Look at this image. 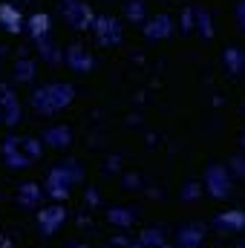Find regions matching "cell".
<instances>
[{"label":"cell","mask_w":245,"mask_h":248,"mask_svg":"<svg viewBox=\"0 0 245 248\" xmlns=\"http://www.w3.org/2000/svg\"><path fill=\"white\" fill-rule=\"evenodd\" d=\"M32 75H35V63L32 61L20 58V61L15 63V78H17V81H32Z\"/></svg>","instance_id":"14"},{"label":"cell","mask_w":245,"mask_h":248,"mask_svg":"<svg viewBox=\"0 0 245 248\" xmlns=\"http://www.w3.org/2000/svg\"><path fill=\"white\" fill-rule=\"evenodd\" d=\"M92 32H95L98 44H104V46H119L122 44V23L110 15H98Z\"/></svg>","instance_id":"3"},{"label":"cell","mask_w":245,"mask_h":248,"mask_svg":"<svg viewBox=\"0 0 245 248\" xmlns=\"http://www.w3.org/2000/svg\"><path fill=\"white\" fill-rule=\"evenodd\" d=\"M127 17L133 23H144V0H127Z\"/></svg>","instance_id":"13"},{"label":"cell","mask_w":245,"mask_h":248,"mask_svg":"<svg viewBox=\"0 0 245 248\" xmlns=\"http://www.w3.org/2000/svg\"><path fill=\"white\" fill-rule=\"evenodd\" d=\"M0 26H3L6 32H12V35H17V32L23 29V17H20L17 6H12V3H3V6H0Z\"/></svg>","instance_id":"7"},{"label":"cell","mask_w":245,"mask_h":248,"mask_svg":"<svg viewBox=\"0 0 245 248\" xmlns=\"http://www.w3.org/2000/svg\"><path fill=\"white\" fill-rule=\"evenodd\" d=\"M38 46H41V52H44V58H46V61H61V58H63V55H58V52H55V44H52L49 38L38 41Z\"/></svg>","instance_id":"15"},{"label":"cell","mask_w":245,"mask_h":248,"mask_svg":"<svg viewBox=\"0 0 245 248\" xmlns=\"http://www.w3.org/2000/svg\"><path fill=\"white\" fill-rule=\"evenodd\" d=\"M44 141H49L52 147H66L69 144V130L66 127H49L44 133Z\"/></svg>","instance_id":"11"},{"label":"cell","mask_w":245,"mask_h":248,"mask_svg":"<svg viewBox=\"0 0 245 248\" xmlns=\"http://www.w3.org/2000/svg\"><path fill=\"white\" fill-rule=\"evenodd\" d=\"M63 61L66 66L72 69V72H90L92 69V55L81 46V44H72V46H66V52H63Z\"/></svg>","instance_id":"4"},{"label":"cell","mask_w":245,"mask_h":248,"mask_svg":"<svg viewBox=\"0 0 245 248\" xmlns=\"http://www.w3.org/2000/svg\"><path fill=\"white\" fill-rule=\"evenodd\" d=\"M0 119H3V116H0Z\"/></svg>","instance_id":"19"},{"label":"cell","mask_w":245,"mask_h":248,"mask_svg":"<svg viewBox=\"0 0 245 248\" xmlns=\"http://www.w3.org/2000/svg\"><path fill=\"white\" fill-rule=\"evenodd\" d=\"M237 20L243 23V29H245V3H240V6H237Z\"/></svg>","instance_id":"16"},{"label":"cell","mask_w":245,"mask_h":248,"mask_svg":"<svg viewBox=\"0 0 245 248\" xmlns=\"http://www.w3.org/2000/svg\"><path fill=\"white\" fill-rule=\"evenodd\" d=\"M0 116H3L6 124L20 122V104H17V98L12 95V90L3 87V84H0Z\"/></svg>","instance_id":"5"},{"label":"cell","mask_w":245,"mask_h":248,"mask_svg":"<svg viewBox=\"0 0 245 248\" xmlns=\"http://www.w3.org/2000/svg\"><path fill=\"white\" fill-rule=\"evenodd\" d=\"M170 32H173L170 15H156V17H150L147 26H144V35H147L150 41H162V38H168Z\"/></svg>","instance_id":"6"},{"label":"cell","mask_w":245,"mask_h":248,"mask_svg":"<svg viewBox=\"0 0 245 248\" xmlns=\"http://www.w3.org/2000/svg\"><path fill=\"white\" fill-rule=\"evenodd\" d=\"M72 95H75V90L69 87V84H46V87H41L35 95H32V107L38 110V113H58L61 107H66L69 101H72Z\"/></svg>","instance_id":"1"},{"label":"cell","mask_w":245,"mask_h":248,"mask_svg":"<svg viewBox=\"0 0 245 248\" xmlns=\"http://www.w3.org/2000/svg\"><path fill=\"white\" fill-rule=\"evenodd\" d=\"M196 26H199V32H202V38L205 41H211L214 38V29H211V15H208V9H196Z\"/></svg>","instance_id":"12"},{"label":"cell","mask_w":245,"mask_h":248,"mask_svg":"<svg viewBox=\"0 0 245 248\" xmlns=\"http://www.w3.org/2000/svg\"><path fill=\"white\" fill-rule=\"evenodd\" d=\"M61 15H63V20L72 29H78V32L92 29L95 26V17H98V15H92L90 3H84V0H61Z\"/></svg>","instance_id":"2"},{"label":"cell","mask_w":245,"mask_h":248,"mask_svg":"<svg viewBox=\"0 0 245 248\" xmlns=\"http://www.w3.org/2000/svg\"><path fill=\"white\" fill-rule=\"evenodd\" d=\"M29 32H32L35 41L49 38V15H46V12H35V15L29 17Z\"/></svg>","instance_id":"9"},{"label":"cell","mask_w":245,"mask_h":248,"mask_svg":"<svg viewBox=\"0 0 245 248\" xmlns=\"http://www.w3.org/2000/svg\"><path fill=\"white\" fill-rule=\"evenodd\" d=\"M205 179H208V185H211V193H216V196L228 193V176H225V170H222L219 165H211L208 173H205Z\"/></svg>","instance_id":"8"},{"label":"cell","mask_w":245,"mask_h":248,"mask_svg":"<svg viewBox=\"0 0 245 248\" xmlns=\"http://www.w3.org/2000/svg\"><path fill=\"white\" fill-rule=\"evenodd\" d=\"M243 144H245V136H243Z\"/></svg>","instance_id":"18"},{"label":"cell","mask_w":245,"mask_h":248,"mask_svg":"<svg viewBox=\"0 0 245 248\" xmlns=\"http://www.w3.org/2000/svg\"><path fill=\"white\" fill-rule=\"evenodd\" d=\"M222 61H225V66H228L231 75H240V72L245 69V52L240 49V46H228L225 55H222Z\"/></svg>","instance_id":"10"},{"label":"cell","mask_w":245,"mask_h":248,"mask_svg":"<svg viewBox=\"0 0 245 248\" xmlns=\"http://www.w3.org/2000/svg\"><path fill=\"white\" fill-rule=\"evenodd\" d=\"M0 55H3V46H0Z\"/></svg>","instance_id":"17"}]
</instances>
